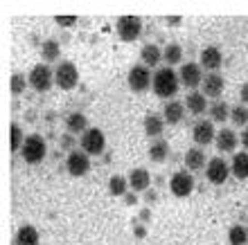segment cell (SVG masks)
I'll return each instance as SVG.
<instances>
[{"label": "cell", "mask_w": 248, "mask_h": 245, "mask_svg": "<svg viewBox=\"0 0 248 245\" xmlns=\"http://www.w3.org/2000/svg\"><path fill=\"white\" fill-rule=\"evenodd\" d=\"M151 88H154V92H156L158 97L170 99V97H174L178 92V88H181V79H178V74L171 70L170 65H165V68H158L156 70Z\"/></svg>", "instance_id": "6da1fadb"}, {"label": "cell", "mask_w": 248, "mask_h": 245, "mask_svg": "<svg viewBox=\"0 0 248 245\" xmlns=\"http://www.w3.org/2000/svg\"><path fill=\"white\" fill-rule=\"evenodd\" d=\"M27 81L36 92H47L54 84V70L47 63H39L34 65L30 74H27Z\"/></svg>", "instance_id": "7a4b0ae2"}, {"label": "cell", "mask_w": 248, "mask_h": 245, "mask_svg": "<svg viewBox=\"0 0 248 245\" xmlns=\"http://www.w3.org/2000/svg\"><path fill=\"white\" fill-rule=\"evenodd\" d=\"M54 84L59 86L61 90H72L79 84V70L72 61H61L54 68Z\"/></svg>", "instance_id": "3957f363"}, {"label": "cell", "mask_w": 248, "mask_h": 245, "mask_svg": "<svg viewBox=\"0 0 248 245\" xmlns=\"http://www.w3.org/2000/svg\"><path fill=\"white\" fill-rule=\"evenodd\" d=\"M46 153H47V144L41 135H30L25 140V144H23V148H20V155H23V160L27 164H39L46 158Z\"/></svg>", "instance_id": "277c9868"}, {"label": "cell", "mask_w": 248, "mask_h": 245, "mask_svg": "<svg viewBox=\"0 0 248 245\" xmlns=\"http://www.w3.org/2000/svg\"><path fill=\"white\" fill-rule=\"evenodd\" d=\"M129 88L133 92H144V90H149V86L154 84V77H151V72H149V68L144 63H138V65H133L129 70Z\"/></svg>", "instance_id": "5b68a950"}, {"label": "cell", "mask_w": 248, "mask_h": 245, "mask_svg": "<svg viewBox=\"0 0 248 245\" xmlns=\"http://www.w3.org/2000/svg\"><path fill=\"white\" fill-rule=\"evenodd\" d=\"M115 29H118L120 39L122 41H136L142 32V20L138 16H120L118 23H115Z\"/></svg>", "instance_id": "8992f818"}, {"label": "cell", "mask_w": 248, "mask_h": 245, "mask_svg": "<svg viewBox=\"0 0 248 245\" xmlns=\"http://www.w3.org/2000/svg\"><path fill=\"white\" fill-rule=\"evenodd\" d=\"M65 169H68L70 175L81 178V175H86L88 169H91V158H88L86 151H70V153H68V160H65Z\"/></svg>", "instance_id": "52a82bcc"}, {"label": "cell", "mask_w": 248, "mask_h": 245, "mask_svg": "<svg viewBox=\"0 0 248 245\" xmlns=\"http://www.w3.org/2000/svg\"><path fill=\"white\" fill-rule=\"evenodd\" d=\"M232 173L230 171V164L223 158H212L208 160V167H205V175H208V180L212 185H223V182L228 180V175Z\"/></svg>", "instance_id": "ba28073f"}, {"label": "cell", "mask_w": 248, "mask_h": 245, "mask_svg": "<svg viewBox=\"0 0 248 245\" xmlns=\"http://www.w3.org/2000/svg\"><path fill=\"white\" fill-rule=\"evenodd\" d=\"M106 146V137L99 129H88L81 135V151H86L88 155H99Z\"/></svg>", "instance_id": "9c48e42d"}, {"label": "cell", "mask_w": 248, "mask_h": 245, "mask_svg": "<svg viewBox=\"0 0 248 245\" xmlns=\"http://www.w3.org/2000/svg\"><path fill=\"white\" fill-rule=\"evenodd\" d=\"M170 189H171V194L178 196V198L189 196L192 189H194V178H192V173H189V171H176L170 180Z\"/></svg>", "instance_id": "30bf717a"}, {"label": "cell", "mask_w": 248, "mask_h": 245, "mask_svg": "<svg viewBox=\"0 0 248 245\" xmlns=\"http://www.w3.org/2000/svg\"><path fill=\"white\" fill-rule=\"evenodd\" d=\"M178 79H181V86L185 88H196V86L203 84V68L201 63H183L181 65V72H178Z\"/></svg>", "instance_id": "8fae6325"}, {"label": "cell", "mask_w": 248, "mask_h": 245, "mask_svg": "<svg viewBox=\"0 0 248 245\" xmlns=\"http://www.w3.org/2000/svg\"><path fill=\"white\" fill-rule=\"evenodd\" d=\"M192 137L199 146H208L210 142L217 140V130H215V124L212 119H199L194 124V130H192Z\"/></svg>", "instance_id": "7c38bea8"}, {"label": "cell", "mask_w": 248, "mask_h": 245, "mask_svg": "<svg viewBox=\"0 0 248 245\" xmlns=\"http://www.w3.org/2000/svg\"><path fill=\"white\" fill-rule=\"evenodd\" d=\"M223 63V54L219 47L210 45V47H203L201 50V68H205V70H219V65Z\"/></svg>", "instance_id": "4fadbf2b"}, {"label": "cell", "mask_w": 248, "mask_h": 245, "mask_svg": "<svg viewBox=\"0 0 248 245\" xmlns=\"http://www.w3.org/2000/svg\"><path fill=\"white\" fill-rule=\"evenodd\" d=\"M217 148L219 151H223V153H230V151H235L237 144H239V137H237V133L232 129H221L219 133H217Z\"/></svg>", "instance_id": "5bb4252c"}, {"label": "cell", "mask_w": 248, "mask_h": 245, "mask_svg": "<svg viewBox=\"0 0 248 245\" xmlns=\"http://www.w3.org/2000/svg\"><path fill=\"white\" fill-rule=\"evenodd\" d=\"M203 95L205 97H219L223 92V77L221 74H217V72H210V74H205V79H203Z\"/></svg>", "instance_id": "9a60e30c"}, {"label": "cell", "mask_w": 248, "mask_h": 245, "mask_svg": "<svg viewBox=\"0 0 248 245\" xmlns=\"http://www.w3.org/2000/svg\"><path fill=\"white\" fill-rule=\"evenodd\" d=\"M163 115H165V122L167 124H178L181 119H183V115H185V103L176 101V99H170V101L165 103Z\"/></svg>", "instance_id": "2e32d148"}, {"label": "cell", "mask_w": 248, "mask_h": 245, "mask_svg": "<svg viewBox=\"0 0 248 245\" xmlns=\"http://www.w3.org/2000/svg\"><path fill=\"white\" fill-rule=\"evenodd\" d=\"M149 182H151V175H149V171L142 167L133 169L129 173V187L133 189V191H144V189L149 187Z\"/></svg>", "instance_id": "e0dca14e"}, {"label": "cell", "mask_w": 248, "mask_h": 245, "mask_svg": "<svg viewBox=\"0 0 248 245\" xmlns=\"http://www.w3.org/2000/svg\"><path fill=\"white\" fill-rule=\"evenodd\" d=\"M185 108L192 113V115H203L205 108H208V97L203 92H189L187 99H185Z\"/></svg>", "instance_id": "ac0fdd59"}, {"label": "cell", "mask_w": 248, "mask_h": 245, "mask_svg": "<svg viewBox=\"0 0 248 245\" xmlns=\"http://www.w3.org/2000/svg\"><path fill=\"white\" fill-rule=\"evenodd\" d=\"M65 129L70 130V133H81L84 135L86 130H88V119H86L84 113L75 110V113H70V115L65 117Z\"/></svg>", "instance_id": "d6986e66"}, {"label": "cell", "mask_w": 248, "mask_h": 245, "mask_svg": "<svg viewBox=\"0 0 248 245\" xmlns=\"http://www.w3.org/2000/svg\"><path fill=\"white\" fill-rule=\"evenodd\" d=\"M185 167H187L189 171H199V169L208 167V164H205V151H201L199 146L187 148V153H185Z\"/></svg>", "instance_id": "ffe728a7"}, {"label": "cell", "mask_w": 248, "mask_h": 245, "mask_svg": "<svg viewBox=\"0 0 248 245\" xmlns=\"http://www.w3.org/2000/svg\"><path fill=\"white\" fill-rule=\"evenodd\" d=\"M230 171H232V175L239 178V180H246L248 178V153L246 151L235 153V158L230 162Z\"/></svg>", "instance_id": "44dd1931"}, {"label": "cell", "mask_w": 248, "mask_h": 245, "mask_svg": "<svg viewBox=\"0 0 248 245\" xmlns=\"http://www.w3.org/2000/svg\"><path fill=\"white\" fill-rule=\"evenodd\" d=\"M140 58H142V63L147 65V68H154V65H158L160 61H163V50L158 45H154V43H147V45L142 47V52H140Z\"/></svg>", "instance_id": "7402d4cb"}, {"label": "cell", "mask_w": 248, "mask_h": 245, "mask_svg": "<svg viewBox=\"0 0 248 245\" xmlns=\"http://www.w3.org/2000/svg\"><path fill=\"white\" fill-rule=\"evenodd\" d=\"M16 245H39V232L32 225H23L16 232Z\"/></svg>", "instance_id": "603a6c76"}, {"label": "cell", "mask_w": 248, "mask_h": 245, "mask_svg": "<svg viewBox=\"0 0 248 245\" xmlns=\"http://www.w3.org/2000/svg\"><path fill=\"white\" fill-rule=\"evenodd\" d=\"M165 129V117L160 115H147L144 117V133L149 137H158Z\"/></svg>", "instance_id": "cb8c5ba5"}, {"label": "cell", "mask_w": 248, "mask_h": 245, "mask_svg": "<svg viewBox=\"0 0 248 245\" xmlns=\"http://www.w3.org/2000/svg\"><path fill=\"white\" fill-rule=\"evenodd\" d=\"M163 61H167V65H176L183 61V47L178 45V43H170V45L163 50Z\"/></svg>", "instance_id": "d4e9b609"}, {"label": "cell", "mask_w": 248, "mask_h": 245, "mask_svg": "<svg viewBox=\"0 0 248 245\" xmlns=\"http://www.w3.org/2000/svg\"><path fill=\"white\" fill-rule=\"evenodd\" d=\"M167 155H170V144L165 142V140H158L149 146V158L151 162H165L167 160Z\"/></svg>", "instance_id": "484cf974"}, {"label": "cell", "mask_w": 248, "mask_h": 245, "mask_svg": "<svg viewBox=\"0 0 248 245\" xmlns=\"http://www.w3.org/2000/svg\"><path fill=\"white\" fill-rule=\"evenodd\" d=\"M41 57H43V61H57V58L61 57V47L59 43L54 39H47L43 45H41Z\"/></svg>", "instance_id": "4316f807"}, {"label": "cell", "mask_w": 248, "mask_h": 245, "mask_svg": "<svg viewBox=\"0 0 248 245\" xmlns=\"http://www.w3.org/2000/svg\"><path fill=\"white\" fill-rule=\"evenodd\" d=\"M210 117H212V122H226L230 117V108L226 101H215L210 106Z\"/></svg>", "instance_id": "83f0119b"}, {"label": "cell", "mask_w": 248, "mask_h": 245, "mask_svg": "<svg viewBox=\"0 0 248 245\" xmlns=\"http://www.w3.org/2000/svg\"><path fill=\"white\" fill-rule=\"evenodd\" d=\"M126 187H129V180L124 175H111V180H108V194L111 196H124Z\"/></svg>", "instance_id": "f1b7e54d"}, {"label": "cell", "mask_w": 248, "mask_h": 245, "mask_svg": "<svg viewBox=\"0 0 248 245\" xmlns=\"http://www.w3.org/2000/svg\"><path fill=\"white\" fill-rule=\"evenodd\" d=\"M228 241H230V245H246L248 243V230L242 225H232L228 232Z\"/></svg>", "instance_id": "f546056e"}, {"label": "cell", "mask_w": 248, "mask_h": 245, "mask_svg": "<svg viewBox=\"0 0 248 245\" xmlns=\"http://www.w3.org/2000/svg\"><path fill=\"white\" fill-rule=\"evenodd\" d=\"M230 119H232L237 126L248 124V108L246 106H242V103H237L235 108H230Z\"/></svg>", "instance_id": "4dcf8cb0"}, {"label": "cell", "mask_w": 248, "mask_h": 245, "mask_svg": "<svg viewBox=\"0 0 248 245\" xmlns=\"http://www.w3.org/2000/svg\"><path fill=\"white\" fill-rule=\"evenodd\" d=\"M27 137L23 135V130H20L18 124H12V151H20L23 144H25Z\"/></svg>", "instance_id": "1f68e13d"}, {"label": "cell", "mask_w": 248, "mask_h": 245, "mask_svg": "<svg viewBox=\"0 0 248 245\" xmlns=\"http://www.w3.org/2000/svg\"><path fill=\"white\" fill-rule=\"evenodd\" d=\"M25 86H30V81H27L23 74H14V77H12V92H14V95L25 92Z\"/></svg>", "instance_id": "d6a6232c"}, {"label": "cell", "mask_w": 248, "mask_h": 245, "mask_svg": "<svg viewBox=\"0 0 248 245\" xmlns=\"http://www.w3.org/2000/svg\"><path fill=\"white\" fill-rule=\"evenodd\" d=\"M57 23H59L61 27H70L77 23V16H57Z\"/></svg>", "instance_id": "836d02e7"}, {"label": "cell", "mask_w": 248, "mask_h": 245, "mask_svg": "<svg viewBox=\"0 0 248 245\" xmlns=\"http://www.w3.org/2000/svg\"><path fill=\"white\" fill-rule=\"evenodd\" d=\"M239 97H242V101L248 106V84L242 86V90H239Z\"/></svg>", "instance_id": "e575fe53"}, {"label": "cell", "mask_w": 248, "mask_h": 245, "mask_svg": "<svg viewBox=\"0 0 248 245\" xmlns=\"http://www.w3.org/2000/svg\"><path fill=\"white\" fill-rule=\"evenodd\" d=\"M242 146L248 148V129H244V133H242Z\"/></svg>", "instance_id": "d590c367"}]
</instances>
